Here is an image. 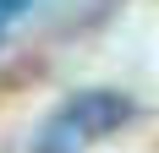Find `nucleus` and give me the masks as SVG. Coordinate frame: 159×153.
<instances>
[{"instance_id": "obj_2", "label": "nucleus", "mask_w": 159, "mask_h": 153, "mask_svg": "<svg viewBox=\"0 0 159 153\" xmlns=\"http://www.w3.org/2000/svg\"><path fill=\"white\" fill-rule=\"evenodd\" d=\"M28 6H33V0H0V38H6V28H11V22L28 11Z\"/></svg>"}, {"instance_id": "obj_1", "label": "nucleus", "mask_w": 159, "mask_h": 153, "mask_svg": "<svg viewBox=\"0 0 159 153\" xmlns=\"http://www.w3.org/2000/svg\"><path fill=\"white\" fill-rule=\"evenodd\" d=\"M132 120V98L126 93H110V88H88V93H71L33 137V153H88L93 142H104L110 131Z\"/></svg>"}]
</instances>
